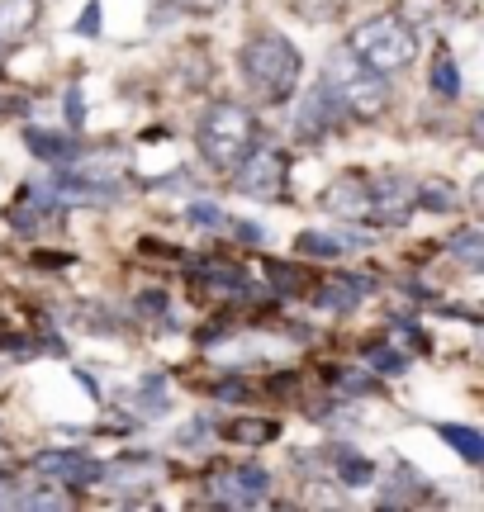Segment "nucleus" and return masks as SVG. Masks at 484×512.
I'll return each mask as SVG.
<instances>
[{
    "label": "nucleus",
    "instance_id": "1",
    "mask_svg": "<svg viewBox=\"0 0 484 512\" xmlns=\"http://www.w3.org/2000/svg\"><path fill=\"white\" fill-rule=\"evenodd\" d=\"M238 67H242L247 91L257 95L261 105H285V100L295 95L299 76H304V57H299V48L290 38L257 34V38H247Z\"/></svg>",
    "mask_w": 484,
    "mask_h": 512
},
{
    "label": "nucleus",
    "instance_id": "13",
    "mask_svg": "<svg viewBox=\"0 0 484 512\" xmlns=\"http://www.w3.org/2000/svg\"><path fill=\"white\" fill-rule=\"evenodd\" d=\"M24 143H29V152L43 157V162H76V157H81V147L76 143L57 138V133H43V128H29V133H24Z\"/></svg>",
    "mask_w": 484,
    "mask_h": 512
},
{
    "label": "nucleus",
    "instance_id": "18",
    "mask_svg": "<svg viewBox=\"0 0 484 512\" xmlns=\"http://www.w3.org/2000/svg\"><path fill=\"white\" fill-rule=\"evenodd\" d=\"M347 247H352V242L337 238V233H299L295 238L299 256H337V252H347Z\"/></svg>",
    "mask_w": 484,
    "mask_h": 512
},
{
    "label": "nucleus",
    "instance_id": "24",
    "mask_svg": "<svg viewBox=\"0 0 484 512\" xmlns=\"http://www.w3.org/2000/svg\"><path fill=\"white\" fill-rule=\"evenodd\" d=\"M366 356H371V366H380L385 375H394V370H404V356L390 347H366Z\"/></svg>",
    "mask_w": 484,
    "mask_h": 512
},
{
    "label": "nucleus",
    "instance_id": "10",
    "mask_svg": "<svg viewBox=\"0 0 484 512\" xmlns=\"http://www.w3.org/2000/svg\"><path fill=\"white\" fill-rule=\"evenodd\" d=\"M195 285L209 294H247V275L228 261H200L195 266Z\"/></svg>",
    "mask_w": 484,
    "mask_h": 512
},
{
    "label": "nucleus",
    "instance_id": "17",
    "mask_svg": "<svg viewBox=\"0 0 484 512\" xmlns=\"http://www.w3.org/2000/svg\"><path fill=\"white\" fill-rule=\"evenodd\" d=\"M432 91L447 95V100H456V95H461V72H456V57H451V53L432 57Z\"/></svg>",
    "mask_w": 484,
    "mask_h": 512
},
{
    "label": "nucleus",
    "instance_id": "22",
    "mask_svg": "<svg viewBox=\"0 0 484 512\" xmlns=\"http://www.w3.org/2000/svg\"><path fill=\"white\" fill-rule=\"evenodd\" d=\"M190 223H200V228H228V214L219 204H190Z\"/></svg>",
    "mask_w": 484,
    "mask_h": 512
},
{
    "label": "nucleus",
    "instance_id": "21",
    "mask_svg": "<svg viewBox=\"0 0 484 512\" xmlns=\"http://www.w3.org/2000/svg\"><path fill=\"white\" fill-rule=\"evenodd\" d=\"M295 10L304 19H314V24H328L333 15H342V10H347V0H295Z\"/></svg>",
    "mask_w": 484,
    "mask_h": 512
},
{
    "label": "nucleus",
    "instance_id": "16",
    "mask_svg": "<svg viewBox=\"0 0 484 512\" xmlns=\"http://www.w3.org/2000/svg\"><path fill=\"white\" fill-rule=\"evenodd\" d=\"M437 437L451 441V446H456V451H461L466 460H484V437L475 432V427H456V422H442V427H437Z\"/></svg>",
    "mask_w": 484,
    "mask_h": 512
},
{
    "label": "nucleus",
    "instance_id": "4",
    "mask_svg": "<svg viewBox=\"0 0 484 512\" xmlns=\"http://www.w3.org/2000/svg\"><path fill=\"white\" fill-rule=\"evenodd\" d=\"M328 86L337 91V100L347 105L352 114H380L385 105H390V86H385V76L371 72L366 62H356L352 48H342V53L328 57V76H323Z\"/></svg>",
    "mask_w": 484,
    "mask_h": 512
},
{
    "label": "nucleus",
    "instance_id": "11",
    "mask_svg": "<svg viewBox=\"0 0 484 512\" xmlns=\"http://www.w3.org/2000/svg\"><path fill=\"white\" fill-rule=\"evenodd\" d=\"M323 204H328L333 214H347V219H366V181H356V176L337 181L333 190L323 195Z\"/></svg>",
    "mask_w": 484,
    "mask_h": 512
},
{
    "label": "nucleus",
    "instance_id": "7",
    "mask_svg": "<svg viewBox=\"0 0 484 512\" xmlns=\"http://www.w3.org/2000/svg\"><path fill=\"white\" fill-rule=\"evenodd\" d=\"M29 470H34V475H43L48 484H62V489H86V484H95V475H100V465H95L91 456L67 451V446L38 451V456L29 460Z\"/></svg>",
    "mask_w": 484,
    "mask_h": 512
},
{
    "label": "nucleus",
    "instance_id": "14",
    "mask_svg": "<svg viewBox=\"0 0 484 512\" xmlns=\"http://www.w3.org/2000/svg\"><path fill=\"white\" fill-rule=\"evenodd\" d=\"M276 422L271 418H238V422H228L224 427V437L228 441H238V446H261V441H276Z\"/></svg>",
    "mask_w": 484,
    "mask_h": 512
},
{
    "label": "nucleus",
    "instance_id": "12",
    "mask_svg": "<svg viewBox=\"0 0 484 512\" xmlns=\"http://www.w3.org/2000/svg\"><path fill=\"white\" fill-rule=\"evenodd\" d=\"M38 19V0H0V38H24Z\"/></svg>",
    "mask_w": 484,
    "mask_h": 512
},
{
    "label": "nucleus",
    "instance_id": "2",
    "mask_svg": "<svg viewBox=\"0 0 484 512\" xmlns=\"http://www.w3.org/2000/svg\"><path fill=\"white\" fill-rule=\"evenodd\" d=\"M356 53V62H366L371 72L390 76L399 67H409L413 53H418V38H413V24L399 15H371L361 19L352 29V43H347Z\"/></svg>",
    "mask_w": 484,
    "mask_h": 512
},
{
    "label": "nucleus",
    "instance_id": "8",
    "mask_svg": "<svg viewBox=\"0 0 484 512\" xmlns=\"http://www.w3.org/2000/svg\"><path fill=\"white\" fill-rule=\"evenodd\" d=\"M157 479H162V465H157L152 456H124V460L100 465L95 484H100V489H110V494H148Z\"/></svg>",
    "mask_w": 484,
    "mask_h": 512
},
{
    "label": "nucleus",
    "instance_id": "5",
    "mask_svg": "<svg viewBox=\"0 0 484 512\" xmlns=\"http://www.w3.org/2000/svg\"><path fill=\"white\" fill-rule=\"evenodd\" d=\"M285 176H290V157L280 147H247V157L233 166V190L247 200H280L285 195Z\"/></svg>",
    "mask_w": 484,
    "mask_h": 512
},
{
    "label": "nucleus",
    "instance_id": "23",
    "mask_svg": "<svg viewBox=\"0 0 484 512\" xmlns=\"http://www.w3.org/2000/svg\"><path fill=\"white\" fill-rule=\"evenodd\" d=\"M328 384H337V389H352V394H361V389H371V375H347L342 366L328 370Z\"/></svg>",
    "mask_w": 484,
    "mask_h": 512
},
{
    "label": "nucleus",
    "instance_id": "19",
    "mask_svg": "<svg viewBox=\"0 0 484 512\" xmlns=\"http://www.w3.org/2000/svg\"><path fill=\"white\" fill-rule=\"evenodd\" d=\"M266 275H271V285H276V294H295L309 285V275L299 271V266H285V261H266Z\"/></svg>",
    "mask_w": 484,
    "mask_h": 512
},
{
    "label": "nucleus",
    "instance_id": "3",
    "mask_svg": "<svg viewBox=\"0 0 484 512\" xmlns=\"http://www.w3.org/2000/svg\"><path fill=\"white\" fill-rule=\"evenodd\" d=\"M252 133H257L252 114L242 110V105H233V100H219V105H209V110H205L195 143H200L205 166H214V171H233V166L247 157Z\"/></svg>",
    "mask_w": 484,
    "mask_h": 512
},
{
    "label": "nucleus",
    "instance_id": "15",
    "mask_svg": "<svg viewBox=\"0 0 484 512\" xmlns=\"http://www.w3.org/2000/svg\"><path fill=\"white\" fill-rule=\"evenodd\" d=\"M447 252L456 256L461 266L480 271V266H484V238H480V228H461V233H451V238H447Z\"/></svg>",
    "mask_w": 484,
    "mask_h": 512
},
{
    "label": "nucleus",
    "instance_id": "6",
    "mask_svg": "<svg viewBox=\"0 0 484 512\" xmlns=\"http://www.w3.org/2000/svg\"><path fill=\"white\" fill-rule=\"evenodd\" d=\"M209 494L224 508H257L271 494V475L261 465H228V470H219L209 479Z\"/></svg>",
    "mask_w": 484,
    "mask_h": 512
},
{
    "label": "nucleus",
    "instance_id": "25",
    "mask_svg": "<svg viewBox=\"0 0 484 512\" xmlns=\"http://www.w3.org/2000/svg\"><path fill=\"white\" fill-rule=\"evenodd\" d=\"M67 114H72V124L81 128V119H86V114H81V91H76V86H72V95H67Z\"/></svg>",
    "mask_w": 484,
    "mask_h": 512
},
{
    "label": "nucleus",
    "instance_id": "9",
    "mask_svg": "<svg viewBox=\"0 0 484 512\" xmlns=\"http://www.w3.org/2000/svg\"><path fill=\"white\" fill-rule=\"evenodd\" d=\"M342 114H347V105L337 100V91L328 86V81H318L314 91L304 95V105H299V138H318V133H328V128L342 124Z\"/></svg>",
    "mask_w": 484,
    "mask_h": 512
},
{
    "label": "nucleus",
    "instance_id": "20",
    "mask_svg": "<svg viewBox=\"0 0 484 512\" xmlns=\"http://www.w3.org/2000/svg\"><path fill=\"white\" fill-rule=\"evenodd\" d=\"M337 479H342L347 489H366V484H371V465L356 460L352 451H342V456H337Z\"/></svg>",
    "mask_w": 484,
    "mask_h": 512
},
{
    "label": "nucleus",
    "instance_id": "26",
    "mask_svg": "<svg viewBox=\"0 0 484 512\" xmlns=\"http://www.w3.org/2000/svg\"><path fill=\"white\" fill-rule=\"evenodd\" d=\"M10 498H15V494H10V484H5V479H0V508H5V503H10Z\"/></svg>",
    "mask_w": 484,
    "mask_h": 512
}]
</instances>
